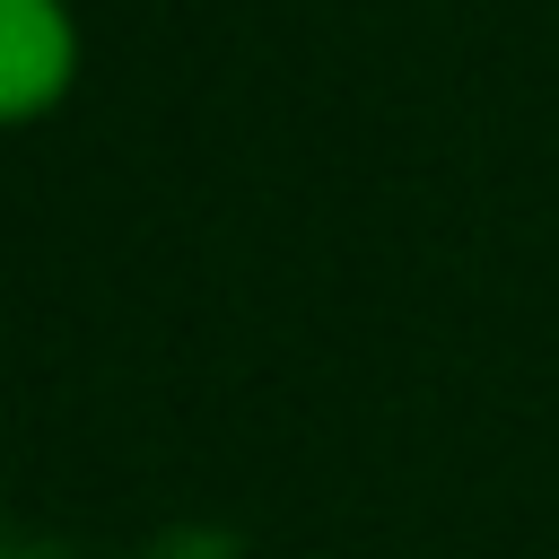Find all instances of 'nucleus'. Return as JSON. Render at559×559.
<instances>
[{"instance_id":"nucleus-1","label":"nucleus","mask_w":559,"mask_h":559,"mask_svg":"<svg viewBox=\"0 0 559 559\" xmlns=\"http://www.w3.org/2000/svg\"><path fill=\"white\" fill-rule=\"evenodd\" d=\"M79 87V9L70 0H0V131L44 122Z\"/></svg>"}]
</instances>
